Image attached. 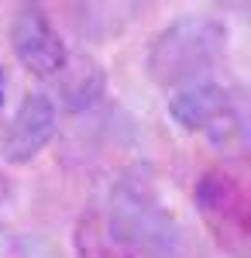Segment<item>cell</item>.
<instances>
[{
	"instance_id": "6da1fadb",
	"label": "cell",
	"mask_w": 251,
	"mask_h": 258,
	"mask_svg": "<svg viewBox=\"0 0 251 258\" xmlns=\"http://www.w3.org/2000/svg\"><path fill=\"white\" fill-rule=\"evenodd\" d=\"M107 234L131 258H172L179 251V227L162 203L148 169H128L107 200Z\"/></svg>"
},
{
	"instance_id": "7a4b0ae2",
	"label": "cell",
	"mask_w": 251,
	"mask_h": 258,
	"mask_svg": "<svg viewBox=\"0 0 251 258\" xmlns=\"http://www.w3.org/2000/svg\"><path fill=\"white\" fill-rule=\"evenodd\" d=\"M227 52V28L213 14H182L169 21L148 45V76L165 90L210 80Z\"/></svg>"
},
{
	"instance_id": "3957f363",
	"label": "cell",
	"mask_w": 251,
	"mask_h": 258,
	"mask_svg": "<svg viewBox=\"0 0 251 258\" xmlns=\"http://www.w3.org/2000/svg\"><path fill=\"white\" fill-rule=\"evenodd\" d=\"M169 114L182 131L210 135L217 148H241L244 145V110L224 83L200 80L179 86L169 97Z\"/></svg>"
},
{
	"instance_id": "277c9868",
	"label": "cell",
	"mask_w": 251,
	"mask_h": 258,
	"mask_svg": "<svg viewBox=\"0 0 251 258\" xmlns=\"http://www.w3.org/2000/svg\"><path fill=\"white\" fill-rule=\"evenodd\" d=\"M193 200L200 207L203 220L210 224L213 238L220 241L227 251L244 255L248 244V197L241 179L224 172V169H210L196 179Z\"/></svg>"
},
{
	"instance_id": "5b68a950",
	"label": "cell",
	"mask_w": 251,
	"mask_h": 258,
	"mask_svg": "<svg viewBox=\"0 0 251 258\" xmlns=\"http://www.w3.org/2000/svg\"><path fill=\"white\" fill-rule=\"evenodd\" d=\"M11 48L21 59V66L28 73H35L38 80H55L58 73L66 69L69 52H66V41L58 38L52 18L45 14L41 4H24L14 24H11Z\"/></svg>"
},
{
	"instance_id": "8992f818",
	"label": "cell",
	"mask_w": 251,
	"mask_h": 258,
	"mask_svg": "<svg viewBox=\"0 0 251 258\" xmlns=\"http://www.w3.org/2000/svg\"><path fill=\"white\" fill-rule=\"evenodd\" d=\"M58 131V107L48 93H28L4 138V159L24 165L38 155Z\"/></svg>"
},
{
	"instance_id": "52a82bcc",
	"label": "cell",
	"mask_w": 251,
	"mask_h": 258,
	"mask_svg": "<svg viewBox=\"0 0 251 258\" xmlns=\"http://www.w3.org/2000/svg\"><path fill=\"white\" fill-rule=\"evenodd\" d=\"M58 80V97H62V107L69 110H86L93 107L103 93V73H100L93 62H79L73 66V59L66 62V69L55 76Z\"/></svg>"
},
{
	"instance_id": "ba28073f",
	"label": "cell",
	"mask_w": 251,
	"mask_h": 258,
	"mask_svg": "<svg viewBox=\"0 0 251 258\" xmlns=\"http://www.w3.org/2000/svg\"><path fill=\"white\" fill-rule=\"evenodd\" d=\"M4 103H7V69L0 66V110H4Z\"/></svg>"
}]
</instances>
